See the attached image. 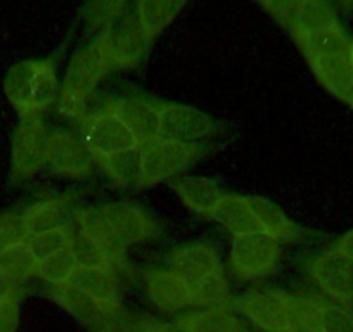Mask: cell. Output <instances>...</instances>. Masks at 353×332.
Returning <instances> with one entry per match:
<instances>
[{
	"label": "cell",
	"instance_id": "36",
	"mask_svg": "<svg viewBox=\"0 0 353 332\" xmlns=\"http://www.w3.org/2000/svg\"><path fill=\"white\" fill-rule=\"evenodd\" d=\"M30 237L21 215L8 213L0 216V253L16 244L26 242Z\"/></svg>",
	"mask_w": 353,
	"mask_h": 332
},
{
	"label": "cell",
	"instance_id": "27",
	"mask_svg": "<svg viewBox=\"0 0 353 332\" xmlns=\"http://www.w3.org/2000/svg\"><path fill=\"white\" fill-rule=\"evenodd\" d=\"M230 303H232V294L222 267L191 287V307L227 310Z\"/></svg>",
	"mask_w": 353,
	"mask_h": 332
},
{
	"label": "cell",
	"instance_id": "25",
	"mask_svg": "<svg viewBox=\"0 0 353 332\" xmlns=\"http://www.w3.org/2000/svg\"><path fill=\"white\" fill-rule=\"evenodd\" d=\"M70 284L78 289L85 291L88 296H92L97 303L120 307V286L118 279L111 270L104 269H77Z\"/></svg>",
	"mask_w": 353,
	"mask_h": 332
},
{
	"label": "cell",
	"instance_id": "23",
	"mask_svg": "<svg viewBox=\"0 0 353 332\" xmlns=\"http://www.w3.org/2000/svg\"><path fill=\"white\" fill-rule=\"evenodd\" d=\"M246 198L265 234H269L279 242H291V240H300L303 237L300 227L291 222L276 203L260 198V196H246Z\"/></svg>",
	"mask_w": 353,
	"mask_h": 332
},
{
	"label": "cell",
	"instance_id": "34",
	"mask_svg": "<svg viewBox=\"0 0 353 332\" xmlns=\"http://www.w3.org/2000/svg\"><path fill=\"white\" fill-rule=\"evenodd\" d=\"M322 332H353V308L322 298Z\"/></svg>",
	"mask_w": 353,
	"mask_h": 332
},
{
	"label": "cell",
	"instance_id": "4",
	"mask_svg": "<svg viewBox=\"0 0 353 332\" xmlns=\"http://www.w3.org/2000/svg\"><path fill=\"white\" fill-rule=\"evenodd\" d=\"M142 149V187H152L172 180L188 172L198 159L199 145H184L175 142L156 141L141 145Z\"/></svg>",
	"mask_w": 353,
	"mask_h": 332
},
{
	"label": "cell",
	"instance_id": "28",
	"mask_svg": "<svg viewBox=\"0 0 353 332\" xmlns=\"http://www.w3.org/2000/svg\"><path fill=\"white\" fill-rule=\"evenodd\" d=\"M70 249L77 260L78 269H104L111 270L113 273L114 270L120 269L110 253L103 249L99 244L85 237L74 223L70 227Z\"/></svg>",
	"mask_w": 353,
	"mask_h": 332
},
{
	"label": "cell",
	"instance_id": "12",
	"mask_svg": "<svg viewBox=\"0 0 353 332\" xmlns=\"http://www.w3.org/2000/svg\"><path fill=\"white\" fill-rule=\"evenodd\" d=\"M103 211L114 237L125 249L132 244L145 242L158 237V225L141 206L130 203H111L103 206Z\"/></svg>",
	"mask_w": 353,
	"mask_h": 332
},
{
	"label": "cell",
	"instance_id": "5",
	"mask_svg": "<svg viewBox=\"0 0 353 332\" xmlns=\"http://www.w3.org/2000/svg\"><path fill=\"white\" fill-rule=\"evenodd\" d=\"M49 138L42 114L21 118L12 141V180L21 182L46 168Z\"/></svg>",
	"mask_w": 353,
	"mask_h": 332
},
{
	"label": "cell",
	"instance_id": "32",
	"mask_svg": "<svg viewBox=\"0 0 353 332\" xmlns=\"http://www.w3.org/2000/svg\"><path fill=\"white\" fill-rule=\"evenodd\" d=\"M78 263L74 260L73 253L70 247L63 249L59 253H54L49 258L39 262V269H37V277L49 282L50 286H61V284L70 282L73 273L77 272Z\"/></svg>",
	"mask_w": 353,
	"mask_h": 332
},
{
	"label": "cell",
	"instance_id": "10",
	"mask_svg": "<svg viewBox=\"0 0 353 332\" xmlns=\"http://www.w3.org/2000/svg\"><path fill=\"white\" fill-rule=\"evenodd\" d=\"M80 134L96 161L139 145L130 130L110 107L87 114L81 120Z\"/></svg>",
	"mask_w": 353,
	"mask_h": 332
},
{
	"label": "cell",
	"instance_id": "26",
	"mask_svg": "<svg viewBox=\"0 0 353 332\" xmlns=\"http://www.w3.org/2000/svg\"><path fill=\"white\" fill-rule=\"evenodd\" d=\"M185 8V2H166V0H144L135 4V14H137L139 25L142 32L152 40L158 37L176 14Z\"/></svg>",
	"mask_w": 353,
	"mask_h": 332
},
{
	"label": "cell",
	"instance_id": "42",
	"mask_svg": "<svg viewBox=\"0 0 353 332\" xmlns=\"http://www.w3.org/2000/svg\"><path fill=\"white\" fill-rule=\"evenodd\" d=\"M348 57H350V63L353 66V39L350 40V47H348Z\"/></svg>",
	"mask_w": 353,
	"mask_h": 332
},
{
	"label": "cell",
	"instance_id": "30",
	"mask_svg": "<svg viewBox=\"0 0 353 332\" xmlns=\"http://www.w3.org/2000/svg\"><path fill=\"white\" fill-rule=\"evenodd\" d=\"M288 332H322L321 298L291 294L288 304Z\"/></svg>",
	"mask_w": 353,
	"mask_h": 332
},
{
	"label": "cell",
	"instance_id": "16",
	"mask_svg": "<svg viewBox=\"0 0 353 332\" xmlns=\"http://www.w3.org/2000/svg\"><path fill=\"white\" fill-rule=\"evenodd\" d=\"M308 64L319 83L329 94L353 107V66L348 52L317 57L308 61Z\"/></svg>",
	"mask_w": 353,
	"mask_h": 332
},
{
	"label": "cell",
	"instance_id": "38",
	"mask_svg": "<svg viewBox=\"0 0 353 332\" xmlns=\"http://www.w3.org/2000/svg\"><path fill=\"white\" fill-rule=\"evenodd\" d=\"M19 325V298L0 303V332H16Z\"/></svg>",
	"mask_w": 353,
	"mask_h": 332
},
{
	"label": "cell",
	"instance_id": "3",
	"mask_svg": "<svg viewBox=\"0 0 353 332\" xmlns=\"http://www.w3.org/2000/svg\"><path fill=\"white\" fill-rule=\"evenodd\" d=\"M151 40L144 35L139 25L137 14L125 12L111 28L103 30L94 39L92 47L97 50L104 63L114 70L134 68L144 59Z\"/></svg>",
	"mask_w": 353,
	"mask_h": 332
},
{
	"label": "cell",
	"instance_id": "19",
	"mask_svg": "<svg viewBox=\"0 0 353 332\" xmlns=\"http://www.w3.org/2000/svg\"><path fill=\"white\" fill-rule=\"evenodd\" d=\"M296 45L307 57V61H314L317 57L332 56V54L348 52L350 37L345 26L339 21L327 23V25L317 26L307 33L293 37Z\"/></svg>",
	"mask_w": 353,
	"mask_h": 332
},
{
	"label": "cell",
	"instance_id": "40",
	"mask_svg": "<svg viewBox=\"0 0 353 332\" xmlns=\"http://www.w3.org/2000/svg\"><path fill=\"white\" fill-rule=\"evenodd\" d=\"M19 284L9 279L2 270H0V303L11 298H19Z\"/></svg>",
	"mask_w": 353,
	"mask_h": 332
},
{
	"label": "cell",
	"instance_id": "24",
	"mask_svg": "<svg viewBox=\"0 0 353 332\" xmlns=\"http://www.w3.org/2000/svg\"><path fill=\"white\" fill-rule=\"evenodd\" d=\"M97 165L121 189L142 187V149L141 145L125 149L108 158L97 159Z\"/></svg>",
	"mask_w": 353,
	"mask_h": 332
},
{
	"label": "cell",
	"instance_id": "39",
	"mask_svg": "<svg viewBox=\"0 0 353 332\" xmlns=\"http://www.w3.org/2000/svg\"><path fill=\"white\" fill-rule=\"evenodd\" d=\"M139 322L144 332H184L176 324H166L154 317H139Z\"/></svg>",
	"mask_w": 353,
	"mask_h": 332
},
{
	"label": "cell",
	"instance_id": "29",
	"mask_svg": "<svg viewBox=\"0 0 353 332\" xmlns=\"http://www.w3.org/2000/svg\"><path fill=\"white\" fill-rule=\"evenodd\" d=\"M338 12L327 2H317V0H296L294 4L293 21L288 32L293 37L307 33L317 26L327 25V23L338 21Z\"/></svg>",
	"mask_w": 353,
	"mask_h": 332
},
{
	"label": "cell",
	"instance_id": "33",
	"mask_svg": "<svg viewBox=\"0 0 353 332\" xmlns=\"http://www.w3.org/2000/svg\"><path fill=\"white\" fill-rule=\"evenodd\" d=\"M26 244L32 249L37 262H42V260L52 256L54 253H59L70 247V229L50 230V232L30 236Z\"/></svg>",
	"mask_w": 353,
	"mask_h": 332
},
{
	"label": "cell",
	"instance_id": "20",
	"mask_svg": "<svg viewBox=\"0 0 353 332\" xmlns=\"http://www.w3.org/2000/svg\"><path fill=\"white\" fill-rule=\"evenodd\" d=\"M172 187L189 209L205 218H212L225 196L215 182L205 177H179Z\"/></svg>",
	"mask_w": 353,
	"mask_h": 332
},
{
	"label": "cell",
	"instance_id": "2",
	"mask_svg": "<svg viewBox=\"0 0 353 332\" xmlns=\"http://www.w3.org/2000/svg\"><path fill=\"white\" fill-rule=\"evenodd\" d=\"M108 73H111V68L104 63L92 43L78 50L64 74L59 96V113L73 120H83L87 116V101Z\"/></svg>",
	"mask_w": 353,
	"mask_h": 332
},
{
	"label": "cell",
	"instance_id": "31",
	"mask_svg": "<svg viewBox=\"0 0 353 332\" xmlns=\"http://www.w3.org/2000/svg\"><path fill=\"white\" fill-rule=\"evenodd\" d=\"M37 269L39 262L26 242L16 244L0 253V270L14 282L19 284L37 276Z\"/></svg>",
	"mask_w": 353,
	"mask_h": 332
},
{
	"label": "cell",
	"instance_id": "41",
	"mask_svg": "<svg viewBox=\"0 0 353 332\" xmlns=\"http://www.w3.org/2000/svg\"><path fill=\"white\" fill-rule=\"evenodd\" d=\"M334 247H338L339 251L346 253V255L353 258V229L343 234V236L334 242Z\"/></svg>",
	"mask_w": 353,
	"mask_h": 332
},
{
	"label": "cell",
	"instance_id": "1",
	"mask_svg": "<svg viewBox=\"0 0 353 332\" xmlns=\"http://www.w3.org/2000/svg\"><path fill=\"white\" fill-rule=\"evenodd\" d=\"M4 90L21 118L42 114L59 97L56 66L50 59L14 64L6 76Z\"/></svg>",
	"mask_w": 353,
	"mask_h": 332
},
{
	"label": "cell",
	"instance_id": "15",
	"mask_svg": "<svg viewBox=\"0 0 353 332\" xmlns=\"http://www.w3.org/2000/svg\"><path fill=\"white\" fill-rule=\"evenodd\" d=\"M145 291L156 308L165 313H179L191 307V287L172 270L152 269L144 276Z\"/></svg>",
	"mask_w": 353,
	"mask_h": 332
},
{
	"label": "cell",
	"instance_id": "37",
	"mask_svg": "<svg viewBox=\"0 0 353 332\" xmlns=\"http://www.w3.org/2000/svg\"><path fill=\"white\" fill-rule=\"evenodd\" d=\"M97 332H144L141 327L139 317L127 313L121 307L111 308L106 320Z\"/></svg>",
	"mask_w": 353,
	"mask_h": 332
},
{
	"label": "cell",
	"instance_id": "22",
	"mask_svg": "<svg viewBox=\"0 0 353 332\" xmlns=\"http://www.w3.org/2000/svg\"><path fill=\"white\" fill-rule=\"evenodd\" d=\"M212 218L219 222L232 237L263 232L246 196L225 194Z\"/></svg>",
	"mask_w": 353,
	"mask_h": 332
},
{
	"label": "cell",
	"instance_id": "35",
	"mask_svg": "<svg viewBox=\"0 0 353 332\" xmlns=\"http://www.w3.org/2000/svg\"><path fill=\"white\" fill-rule=\"evenodd\" d=\"M127 9V2H94L87 6V19L90 26L101 32L111 28L121 19Z\"/></svg>",
	"mask_w": 353,
	"mask_h": 332
},
{
	"label": "cell",
	"instance_id": "13",
	"mask_svg": "<svg viewBox=\"0 0 353 332\" xmlns=\"http://www.w3.org/2000/svg\"><path fill=\"white\" fill-rule=\"evenodd\" d=\"M159 107L144 97H120L110 104V110L130 130L139 145L156 141L159 134Z\"/></svg>",
	"mask_w": 353,
	"mask_h": 332
},
{
	"label": "cell",
	"instance_id": "8",
	"mask_svg": "<svg viewBox=\"0 0 353 332\" xmlns=\"http://www.w3.org/2000/svg\"><path fill=\"white\" fill-rule=\"evenodd\" d=\"M281 242L265 232L232 237L230 265L241 279H261L269 276L277 265Z\"/></svg>",
	"mask_w": 353,
	"mask_h": 332
},
{
	"label": "cell",
	"instance_id": "17",
	"mask_svg": "<svg viewBox=\"0 0 353 332\" xmlns=\"http://www.w3.org/2000/svg\"><path fill=\"white\" fill-rule=\"evenodd\" d=\"M50 298L57 304H61L64 310L70 311L73 317H77L81 324L87 325L92 332L99 331V327L104 324L110 310L114 308L110 307V304L97 303L92 296H88L85 291L78 289L77 286H73L70 282L61 284V286H52Z\"/></svg>",
	"mask_w": 353,
	"mask_h": 332
},
{
	"label": "cell",
	"instance_id": "9",
	"mask_svg": "<svg viewBox=\"0 0 353 332\" xmlns=\"http://www.w3.org/2000/svg\"><path fill=\"white\" fill-rule=\"evenodd\" d=\"M216 134V123L205 113L185 104H161L159 141L199 145Z\"/></svg>",
	"mask_w": 353,
	"mask_h": 332
},
{
	"label": "cell",
	"instance_id": "6",
	"mask_svg": "<svg viewBox=\"0 0 353 332\" xmlns=\"http://www.w3.org/2000/svg\"><path fill=\"white\" fill-rule=\"evenodd\" d=\"M96 159L85 144L80 132L71 128L50 130L46 170L70 178H87L92 174Z\"/></svg>",
	"mask_w": 353,
	"mask_h": 332
},
{
	"label": "cell",
	"instance_id": "11",
	"mask_svg": "<svg viewBox=\"0 0 353 332\" xmlns=\"http://www.w3.org/2000/svg\"><path fill=\"white\" fill-rule=\"evenodd\" d=\"M290 293L281 289H251L236 300V307L263 332H288Z\"/></svg>",
	"mask_w": 353,
	"mask_h": 332
},
{
	"label": "cell",
	"instance_id": "7",
	"mask_svg": "<svg viewBox=\"0 0 353 332\" xmlns=\"http://www.w3.org/2000/svg\"><path fill=\"white\" fill-rule=\"evenodd\" d=\"M308 276L322 296L332 303L353 304V258L332 246L314 258L308 265Z\"/></svg>",
	"mask_w": 353,
	"mask_h": 332
},
{
	"label": "cell",
	"instance_id": "18",
	"mask_svg": "<svg viewBox=\"0 0 353 332\" xmlns=\"http://www.w3.org/2000/svg\"><path fill=\"white\" fill-rule=\"evenodd\" d=\"M23 222L30 236L70 229L74 223L77 211L68 199H46L32 205L23 213Z\"/></svg>",
	"mask_w": 353,
	"mask_h": 332
},
{
	"label": "cell",
	"instance_id": "21",
	"mask_svg": "<svg viewBox=\"0 0 353 332\" xmlns=\"http://www.w3.org/2000/svg\"><path fill=\"white\" fill-rule=\"evenodd\" d=\"M74 225L85 237L99 244L103 249H106L118 267L127 265V262H125V247L114 237L103 208H85L77 211Z\"/></svg>",
	"mask_w": 353,
	"mask_h": 332
},
{
	"label": "cell",
	"instance_id": "14",
	"mask_svg": "<svg viewBox=\"0 0 353 332\" xmlns=\"http://www.w3.org/2000/svg\"><path fill=\"white\" fill-rule=\"evenodd\" d=\"M170 270L181 277L189 287H194L205 277L222 267L216 249L210 244L196 242L175 247L168 256Z\"/></svg>",
	"mask_w": 353,
	"mask_h": 332
}]
</instances>
